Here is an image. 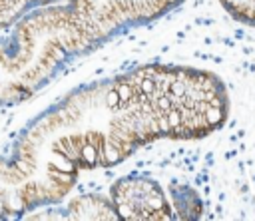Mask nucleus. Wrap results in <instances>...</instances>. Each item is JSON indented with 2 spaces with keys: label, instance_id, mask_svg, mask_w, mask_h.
Instances as JSON below:
<instances>
[{
  "label": "nucleus",
  "instance_id": "obj_5",
  "mask_svg": "<svg viewBox=\"0 0 255 221\" xmlns=\"http://www.w3.org/2000/svg\"><path fill=\"white\" fill-rule=\"evenodd\" d=\"M219 2L233 20L255 28V0H219Z\"/></svg>",
  "mask_w": 255,
  "mask_h": 221
},
{
  "label": "nucleus",
  "instance_id": "obj_3",
  "mask_svg": "<svg viewBox=\"0 0 255 221\" xmlns=\"http://www.w3.org/2000/svg\"><path fill=\"white\" fill-rule=\"evenodd\" d=\"M112 205L118 219H171V209L157 181L124 177L112 185Z\"/></svg>",
  "mask_w": 255,
  "mask_h": 221
},
{
  "label": "nucleus",
  "instance_id": "obj_2",
  "mask_svg": "<svg viewBox=\"0 0 255 221\" xmlns=\"http://www.w3.org/2000/svg\"><path fill=\"white\" fill-rule=\"evenodd\" d=\"M185 0H0V106H14L74 58L129 28L159 20Z\"/></svg>",
  "mask_w": 255,
  "mask_h": 221
},
{
  "label": "nucleus",
  "instance_id": "obj_1",
  "mask_svg": "<svg viewBox=\"0 0 255 221\" xmlns=\"http://www.w3.org/2000/svg\"><path fill=\"white\" fill-rule=\"evenodd\" d=\"M229 113L211 72L147 64L86 84L38 113L0 155V219L62 201L80 173L114 167L157 139H197Z\"/></svg>",
  "mask_w": 255,
  "mask_h": 221
},
{
  "label": "nucleus",
  "instance_id": "obj_4",
  "mask_svg": "<svg viewBox=\"0 0 255 221\" xmlns=\"http://www.w3.org/2000/svg\"><path fill=\"white\" fill-rule=\"evenodd\" d=\"M70 211H72V217H78V219H88V217L90 219H118L114 205L100 199L98 195L78 197L70 205Z\"/></svg>",
  "mask_w": 255,
  "mask_h": 221
}]
</instances>
